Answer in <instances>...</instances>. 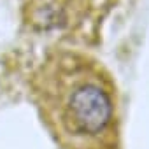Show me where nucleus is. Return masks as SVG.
I'll list each match as a JSON object with an SVG mask.
<instances>
[{
  "mask_svg": "<svg viewBox=\"0 0 149 149\" xmlns=\"http://www.w3.org/2000/svg\"><path fill=\"white\" fill-rule=\"evenodd\" d=\"M32 88L60 149H123L118 88L102 61L56 49L37 68Z\"/></svg>",
  "mask_w": 149,
  "mask_h": 149,
  "instance_id": "f257e3e1",
  "label": "nucleus"
}]
</instances>
